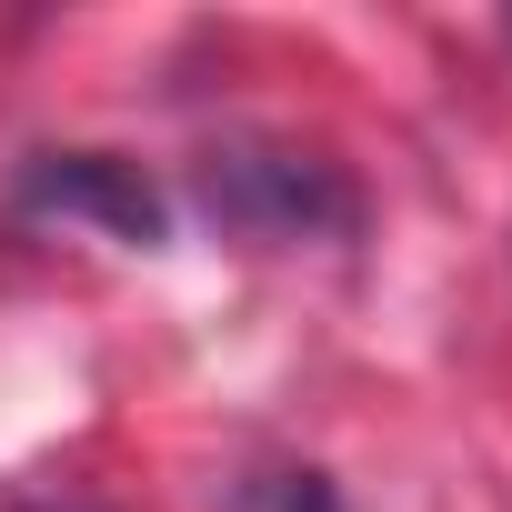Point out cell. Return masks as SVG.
Instances as JSON below:
<instances>
[{"mask_svg":"<svg viewBox=\"0 0 512 512\" xmlns=\"http://www.w3.org/2000/svg\"><path fill=\"white\" fill-rule=\"evenodd\" d=\"M282 512H342V492H332L322 472H292V482H282Z\"/></svg>","mask_w":512,"mask_h":512,"instance_id":"obj_3","label":"cell"},{"mask_svg":"<svg viewBox=\"0 0 512 512\" xmlns=\"http://www.w3.org/2000/svg\"><path fill=\"white\" fill-rule=\"evenodd\" d=\"M21 512H81V502H21Z\"/></svg>","mask_w":512,"mask_h":512,"instance_id":"obj_4","label":"cell"},{"mask_svg":"<svg viewBox=\"0 0 512 512\" xmlns=\"http://www.w3.org/2000/svg\"><path fill=\"white\" fill-rule=\"evenodd\" d=\"M21 211H41V221H91V231H111V241H131V251L171 241V201L141 181V161H111V151H41V161L21 171Z\"/></svg>","mask_w":512,"mask_h":512,"instance_id":"obj_1","label":"cell"},{"mask_svg":"<svg viewBox=\"0 0 512 512\" xmlns=\"http://www.w3.org/2000/svg\"><path fill=\"white\" fill-rule=\"evenodd\" d=\"M211 201H231L251 231H312V221H352V201H342V181H322L312 161L292 171L282 151H251V161H221L211 171Z\"/></svg>","mask_w":512,"mask_h":512,"instance_id":"obj_2","label":"cell"}]
</instances>
